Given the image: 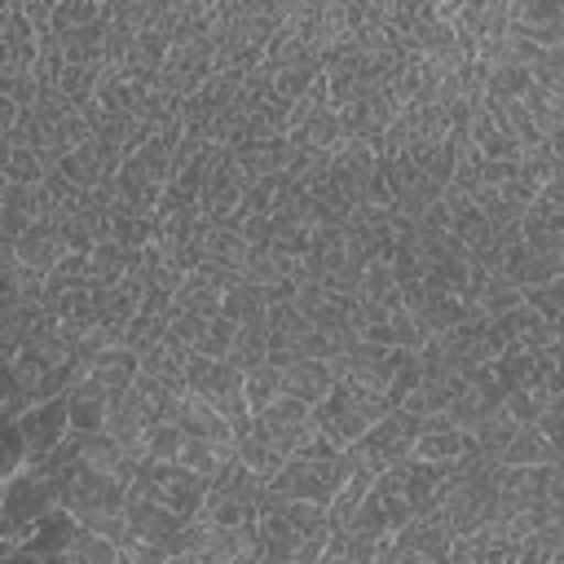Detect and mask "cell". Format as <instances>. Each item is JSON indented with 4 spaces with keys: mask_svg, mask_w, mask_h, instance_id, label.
Segmentation results:
<instances>
[{
    "mask_svg": "<svg viewBox=\"0 0 564 564\" xmlns=\"http://www.w3.org/2000/svg\"><path fill=\"white\" fill-rule=\"evenodd\" d=\"M330 533V516L326 502H308V498H278V494H260L256 502V546H260V564H317L322 546Z\"/></svg>",
    "mask_w": 564,
    "mask_h": 564,
    "instance_id": "obj_1",
    "label": "cell"
},
{
    "mask_svg": "<svg viewBox=\"0 0 564 564\" xmlns=\"http://www.w3.org/2000/svg\"><path fill=\"white\" fill-rule=\"evenodd\" d=\"M313 432H317L313 405L282 392V397H273L269 405L251 410L247 427H238V436H234V454H238L251 471H260V476L269 480Z\"/></svg>",
    "mask_w": 564,
    "mask_h": 564,
    "instance_id": "obj_2",
    "label": "cell"
},
{
    "mask_svg": "<svg viewBox=\"0 0 564 564\" xmlns=\"http://www.w3.org/2000/svg\"><path fill=\"white\" fill-rule=\"evenodd\" d=\"M348 476V458L339 445H330L322 432H313L269 480L264 489L278 498H308V502H330L335 489Z\"/></svg>",
    "mask_w": 564,
    "mask_h": 564,
    "instance_id": "obj_3",
    "label": "cell"
},
{
    "mask_svg": "<svg viewBox=\"0 0 564 564\" xmlns=\"http://www.w3.org/2000/svg\"><path fill=\"white\" fill-rule=\"evenodd\" d=\"M383 410H392L388 405V397L379 392V388H370V383H357V379H348V375H335V383L326 388V397L322 401H313V423H317V432L330 441V445H348L357 432H366Z\"/></svg>",
    "mask_w": 564,
    "mask_h": 564,
    "instance_id": "obj_4",
    "label": "cell"
},
{
    "mask_svg": "<svg viewBox=\"0 0 564 564\" xmlns=\"http://www.w3.org/2000/svg\"><path fill=\"white\" fill-rule=\"evenodd\" d=\"M423 427V414L405 410V405H392L383 410L366 432H357L348 445H344V458L348 467H361L370 476H379L383 467H392L397 458H405L414 449V436Z\"/></svg>",
    "mask_w": 564,
    "mask_h": 564,
    "instance_id": "obj_5",
    "label": "cell"
},
{
    "mask_svg": "<svg viewBox=\"0 0 564 564\" xmlns=\"http://www.w3.org/2000/svg\"><path fill=\"white\" fill-rule=\"evenodd\" d=\"M260 494H264V476L251 471L238 454H229L207 476V494H203L198 520H212V524H256Z\"/></svg>",
    "mask_w": 564,
    "mask_h": 564,
    "instance_id": "obj_6",
    "label": "cell"
},
{
    "mask_svg": "<svg viewBox=\"0 0 564 564\" xmlns=\"http://www.w3.org/2000/svg\"><path fill=\"white\" fill-rule=\"evenodd\" d=\"M128 489H137V494L154 498L159 507H167V511L194 520L198 507H203V494H207V476L189 471V467L176 463V458H141Z\"/></svg>",
    "mask_w": 564,
    "mask_h": 564,
    "instance_id": "obj_7",
    "label": "cell"
},
{
    "mask_svg": "<svg viewBox=\"0 0 564 564\" xmlns=\"http://www.w3.org/2000/svg\"><path fill=\"white\" fill-rule=\"evenodd\" d=\"M48 507H57L53 480H48L35 463L18 467L13 476L0 480V538H9V542L18 546V538H26V529H31Z\"/></svg>",
    "mask_w": 564,
    "mask_h": 564,
    "instance_id": "obj_8",
    "label": "cell"
},
{
    "mask_svg": "<svg viewBox=\"0 0 564 564\" xmlns=\"http://www.w3.org/2000/svg\"><path fill=\"white\" fill-rule=\"evenodd\" d=\"M185 388L198 392L207 405H216L234 423V436H238V427H247L251 410H247V397H242V370L229 357H198V352H189Z\"/></svg>",
    "mask_w": 564,
    "mask_h": 564,
    "instance_id": "obj_9",
    "label": "cell"
},
{
    "mask_svg": "<svg viewBox=\"0 0 564 564\" xmlns=\"http://www.w3.org/2000/svg\"><path fill=\"white\" fill-rule=\"evenodd\" d=\"M423 344H427L445 366H454V370L489 366V361L498 357V348H502L498 326H494V317H485V313H471V317L445 326L441 335H432V339H423Z\"/></svg>",
    "mask_w": 564,
    "mask_h": 564,
    "instance_id": "obj_10",
    "label": "cell"
},
{
    "mask_svg": "<svg viewBox=\"0 0 564 564\" xmlns=\"http://www.w3.org/2000/svg\"><path fill=\"white\" fill-rule=\"evenodd\" d=\"M123 520H128V529H132V546H150V551L159 555V564H163V560H176L181 533H185V524H189L185 516L159 507L154 498H145V494H137V489H128ZM123 560H128V555H123Z\"/></svg>",
    "mask_w": 564,
    "mask_h": 564,
    "instance_id": "obj_11",
    "label": "cell"
},
{
    "mask_svg": "<svg viewBox=\"0 0 564 564\" xmlns=\"http://www.w3.org/2000/svg\"><path fill=\"white\" fill-rule=\"evenodd\" d=\"M410 357H414V348H392V344H375V339H352L330 366H335V375H348V379H357V383H370V388H379V392L388 397L392 379L405 370Z\"/></svg>",
    "mask_w": 564,
    "mask_h": 564,
    "instance_id": "obj_12",
    "label": "cell"
},
{
    "mask_svg": "<svg viewBox=\"0 0 564 564\" xmlns=\"http://www.w3.org/2000/svg\"><path fill=\"white\" fill-rule=\"evenodd\" d=\"M18 427H22V441H26V463H40L44 454H53L66 441V432H70V423H66V392L40 397V401L22 405L18 410Z\"/></svg>",
    "mask_w": 564,
    "mask_h": 564,
    "instance_id": "obj_13",
    "label": "cell"
},
{
    "mask_svg": "<svg viewBox=\"0 0 564 564\" xmlns=\"http://www.w3.org/2000/svg\"><path fill=\"white\" fill-rule=\"evenodd\" d=\"M75 529H79V520L57 502L26 529V538H18V555L13 560H66V546H70Z\"/></svg>",
    "mask_w": 564,
    "mask_h": 564,
    "instance_id": "obj_14",
    "label": "cell"
},
{
    "mask_svg": "<svg viewBox=\"0 0 564 564\" xmlns=\"http://www.w3.org/2000/svg\"><path fill=\"white\" fill-rule=\"evenodd\" d=\"M106 405H110V392H106L88 370H79L75 383L66 388V423H70L66 436H93V432H106Z\"/></svg>",
    "mask_w": 564,
    "mask_h": 564,
    "instance_id": "obj_15",
    "label": "cell"
},
{
    "mask_svg": "<svg viewBox=\"0 0 564 564\" xmlns=\"http://www.w3.org/2000/svg\"><path fill=\"white\" fill-rule=\"evenodd\" d=\"M498 326V339L502 348H546V344H560V322H546L542 313H533L524 300L507 313L494 317Z\"/></svg>",
    "mask_w": 564,
    "mask_h": 564,
    "instance_id": "obj_16",
    "label": "cell"
},
{
    "mask_svg": "<svg viewBox=\"0 0 564 564\" xmlns=\"http://www.w3.org/2000/svg\"><path fill=\"white\" fill-rule=\"evenodd\" d=\"M172 419L181 423L185 436H207V441L234 445V423H229L216 405H207L198 392H189V388L176 392V401H172Z\"/></svg>",
    "mask_w": 564,
    "mask_h": 564,
    "instance_id": "obj_17",
    "label": "cell"
},
{
    "mask_svg": "<svg viewBox=\"0 0 564 564\" xmlns=\"http://www.w3.org/2000/svg\"><path fill=\"white\" fill-rule=\"evenodd\" d=\"M62 256H66V242H62V234H57V225H53L48 216H35V220L18 234V242H13V260L26 264V269H35L40 278H44Z\"/></svg>",
    "mask_w": 564,
    "mask_h": 564,
    "instance_id": "obj_18",
    "label": "cell"
},
{
    "mask_svg": "<svg viewBox=\"0 0 564 564\" xmlns=\"http://www.w3.org/2000/svg\"><path fill=\"white\" fill-rule=\"evenodd\" d=\"M502 273L524 291V286H538L555 273H564V256H551V251H533L524 238H511L502 247Z\"/></svg>",
    "mask_w": 564,
    "mask_h": 564,
    "instance_id": "obj_19",
    "label": "cell"
},
{
    "mask_svg": "<svg viewBox=\"0 0 564 564\" xmlns=\"http://www.w3.org/2000/svg\"><path fill=\"white\" fill-rule=\"evenodd\" d=\"M467 441H471V436H467L463 427H454L445 410H436V414H423V427H419L410 454L432 458V463H454V458L467 449Z\"/></svg>",
    "mask_w": 564,
    "mask_h": 564,
    "instance_id": "obj_20",
    "label": "cell"
},
{
    "mask_svg": "<svg viewBox=\"0 0 564 564\" xmlns=\"http://www.w3.org/2000/svg\"><path fill=\"white\" fill-rule=\"evenodd\" d=\"M278 370H282V392L295 397V401H308V405L322 401L326 388L335 383V366L326 357H295V361H286Z\"/></svg>",
    "mask_w": 564,
    "mask_h": 564,
    "instance_id": "obj_21",
    "label": "cell"
},
{
    "mask_svg": "<svg viewBox=\"0 0 564 564\" xmlns=\"http://www.w3.org/2000/svg\"><path fill=\"white\" fill-rule=\"evenodd\" d=\"M84 370L115 397V392H128V383L137 375V352L128 344H106V348H97V352L84 357Z\"/></svg>",
    "mask_w": 564,
    "mask_h": 564,
    "instance_id": "obj_22",
    "label": "cell"
},
{
    "mask_svg": "<svg viewBox=\"0 0 564 564\" xmlns=\"http://www.w3.org/2000/svg\"><path fill=\"white\" fill-rule=\"evenodd\" d=\"M106 238H115V242H123V247H145V242H154V212H145V207H137V203H123L119 194L110 198V234Z\"/></svg>",
    "mask_w": 564,
    "mask_h": 564,
    "instance_id": "obj_23",
    "label": "cell"
},
{
    "mask_svg": "<svg viewBox=\"0 0 564 564\" xmlns=\"http://www.w3.org/2000/svg\"><path fill=\"white\" fill-rule=\"evenodd\" d=\"M137 247H123V242H115V238H101V242H93L88 247V278L93 282H119V278H128L132 269H137Z\"/></svg>",
    "mask_w": 564,
    "mask_h": 564,
    "instance_id": "obj_24",
    "label": "cell"
},
{
    "mask_svg": "<svg viewBox=\"0 0 564 564\" xmlns=\"http://www.w3.org/2000/svg\"><path fill=\"white\" fill-rule=\"evenodd\" d=\"M106 436H115L123 449H132L141 458V436H145V414L137 410V401L128 392H115L106 405Z\"/></svg>",
    "mask_w": 564,
    "mask_h": 564,
    "instance_id": "obj_25",
    "label": "cell"
},
{
    "mask_svg": "<svg viewBox=\"0 0 564 564\" xmlns=\"http://www.w3.org/2000/svg\"><path fill=\"white\" fill-rule=\"evenodd\" d=\"M295 145H313V150H335L344 141V123H339V110L335 106H317L313 115H304L300 128L286 132Z\"/></svg>",
    "mask_w": 564,
    "mask_h": 564,
    "instance_id": "obj_26",
    "label": "cell"
},
{
    "mask_svg": "<svg viewBox=\"0 0 564 564\" xmlns=\"http://www.w3.org/2000/svg\"><path fill=\"white\" fill-rule=\"evenodd\" d=\"M264 291L256 286V282H234V286H225L220 291V313L234 322V326H256V322H264Z\"/></svg>",
    "mask_w": 564,
    "mask_h": 564,
    "instance_id": "obj_27",
    "label": "cell"
},
{
    "mask_svg": "<svg viewBox=\"0 0 564 564\" xmlns=\"http://www.w3.org/2000/svg\"><path fill=\"white\" fill-rule=\"evenodd\" d=\"M533 88V75L524 62H511V66H485V93L489 101H520L524 93Z\"/></svg>",
    "mask_w": 564,
    "mask_h": 564,
    "instance_id": "obj_28",
    "label": "cell"
},
{
    "mask_svg": "<svg viewBox=\"0 0 564 564\" xmlns=\"http://www.w3.org/2000/svg\"><path fill=\"white\" fill-rule=\"evenodd\" d=\"M66 564H119V546L106 542L97 529L79 524L75 538H70V546H66Z\"/></svg>",
    "mask_w": 564,
    "mask_h": 564,
    "instance_id": "obj_29",
    "label": "cell"
},
{
    "mask_svg": "<svg viewBox=\"0 0 564 564\" xmlns=\"http://www.w3.org/2000/svg\"><path fill=\"white\" fill-rule=\"evenodd\" d=\"M229 454H234V445H220V441H207V436H185L176 463H185V467L198 471V476H212Z\"/></svg>",
    "mask_w": 564,
    "mask_h": 564,
    "instance_id": "obj_30",
    "label": "cell"
},
{
    "mask_svg": "<svg viewBox=\"0 0 564 564\" xmlns=\"http://www.w3.org/2000/svg\"><path fill=\"white\" fill-rule=\"evenodd\" d=\"M242 397H247V410L269 405L273 397H282V370L273 361H260V366L242 370Z\"/></svg>",
    "mask_w": 564,
    "mask_h": 564,
    "instance_id": "obj_31",
    "label": "cell"
},
{
    "mask_svg": "<svg viewBox=\"0 0 564 564\" xmlns=\"http://www.w3.org/2000/svg\"><path fill=\"white\" fill-rule=\"evenodd\" d=\"M229 361H234L238 370H251V366L269 361V335H264V322H256V326H238V330H234Z\"/></svg>",
    "mask_w": 564,
    "mask_h": 564,
    "instance_id": "obj_32",
    "label": "cell"
},
{
    "mask_svg": "<svg viewBox=\"0 0 564 564\" xmlns=\"http://www.w3.org/2000/svg\"><path fill=\"white\" fill-rule=\"evenodd\" d=\"M181 423L176 419H154L145 423V436H141V458H176L181 454Z\"/></svg>",
    "mask_w": 564,
    "mask_h": 564,
    "instance_id": "obj_33",
    "label": "cell"
},
{
    "mask_svg": "<svg viewBox=\"0 0 564 564\" xmlns=\"http://www.w3.org/2000/svg\"><path fill=\"white\" fill-rule=\"evenodd\" d=\"M88 278V251H66L48 273H44V300H57L66 286Z\"/></svg>",
    "mask_w": 564,
    "mask_h": 564,
    "instance_id": "obj_34",
    "label": "cell"
},
{
    "mask_svg": "<svg viewBox=\"0 0 564 564\" xmlns=\"http://www.w3.org/2000/svg\"><path fill=\"white\" fill-rule=\"evenodd\" d=\"M524 304L533 313H542L546 322H560L564 317V273H555V278H546L538 286H524Z\"/></svg>",
    "mask_w": 564,
    "mask_h": 564,
    "instance_id": "obj_35",
    "label": "cell"
},
{
    "mask_svg": "<svg viewBox=\"0 0 564 564\" xmlns=\"http://www.w3.org/2000/svg\"><path fill=\"white\" fill-rule=\"evenodd\" d=\"M538 88L564 93V48H533V57L524 62Z\"/></svg>",
    "mask_w": 564,
    "mask_h": 564,
    "instance_id": "obj_36",
    "label": "cell"
},
{
    "mask_svg": "<svg viewBox=\"0 0 564 564\" xmlns=\"http://www.w3.org/2000/svg\"><path fill=\"white\" fill-rule=\"evenodd\" d=\"M18 467H26V441L18 427V414L0 419V476H13Z\"/></svg>",
    "mask_w": 564,
    "mask_h": 564,
    "instance_id": "obj_37",
    "label": "cell"
},
{
    "mask_svg": "<svg viewBox=\"0 0 564 564\" xmlns=\"http://www.w3.org/2000/svg\"><path fill=\"white\" fill-rule=\"evenodd\" d=\"M234 322L225 317V313H216L207 326H203V335L194 339V352L198 357H229V348H234Z\"/></svg>",
    "mask_w": 564,
    "mask_h": 564,
    "instance_id": "obj_38",
    "label": "cell"
},
{
    "mask_svg": "<svg viewBox=\"0 0 564 564\" xmlns=\"http://www.w3.org/2000/svg\"><path fill=\"white\" fill-rule=\"evenodd\" d=\"M44 159L31 150V145H18V141H9V163H4V176L9 181H22V185H35L40 176H44Z\"/></svg>",
    "mask_w": 564,
    "mask_h": 564,
    "instance_id": "obj_39",
    "label": "cell"
},
{
    "mask_svg": "<svg viewBox=\"0 0 564 564\" xmlns=\"http://www.w3.org/2000/svg\"><path fill=\"white\" fill-rule=\"evenodd\" d=\"M101 13L97 0H57L53 4V18H48V31H70V26H84Z\"/></svg>",
    "mask_w": 564,
    "mask_h": 564,
    "instance_id": "obj_40",
    "label": "cell"
},
{
    "mask_svg": "<svg viewBox=\"0 0 564 564\" xmlns=\"http://www.w3.org/2000/svg\"><path fill=\"white\" fill-rule=\"evenodd\" d=\"M53 4H57V0H18V9H22V13H26L31 22H35V31H40V35L48 31V18H53Z\"/></svg>",
    "mask_w": 564,
    "mask_h": 564,
    "instance_id": "obj_41",
    "label": "cell"
},
{
    "mask_svg": "<svg viewBox=\"0 0 564 564\" xmlns=\"http://www.w3.org/2000/svg\"><path fill=\"white\" fill-rule=\"evenodd\" d=\"M0 480H4V476H0Z\"/></svg>",
    "mask_w": 564,
    "mask_h": 564,
    "instance_id": "obj_42",
    "label": "cell"
}]
</instances>
